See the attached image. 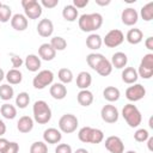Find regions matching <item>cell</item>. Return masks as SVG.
Segmentation results:
<instances>
[{
  "instance_id": "cell-38",
  "label": "cell",
  "mask_w": 153,
  "mask_h": 153,
  "mask_svg": "<svg viewBox=\"0 0 153 153\" xmlns=\"http://www.w3.org/2000/svg\"><path fill=\"white\" fill-rule=\"evenodd\" d=\"M12 10L8 5L2 4L0 7V23H7L12 17Z\"/></svg>"
},
{
  "instance_id": "cell-53",
  "label": "cell",
  "mask_w": 153,
  "mask_h": 153,
  "mask_svg": "<svg viewBox=\"0 0 153 153\" xmlns=\"http://www.w3.org/2000/svg\"><path fill=\"white\" fill-rule=\"evenodd\" d=\"M149 127H151V128H153V118H152V117L149 118Z\"/></svg>"
},
{
  "instance_id": "cell-5",
  "label": "cell",
  "mask_w": 153,
  "mask_h": 153,
  "mask_svg": "<svg viewBox=\"0 0 153 153\" xmlns=\"http://www.w3.org/2000/svg\"><path fill=\"white\" fill-rule=\"evenodd\" d=\"M78 124H79V121H78L75 115H73V114H65L59 120V130L61 133L71 134V133L76 130Z\"/></svg>"
},
{
  "instance_id": "cell-26",
  "label": "cell",
  "mask_w": 153,
  "mask_h": 153,
  "mask_svg": "<svg viewBox=\"0 0 153 153\" xmlns=\"http://www.w3.org/2000/svg\"><path fill=\"white\" fill-rule=\"evenodd\" d=\"M5 78H6V80L8 81L10 85H18V84H20L22 80H23V74H22V72H20L19 69L12 68V69H10V71L6 73Z\"/></svg>"
},
{
  "instance_id": "cell-29",
  "label": "cell",
  "mask_w": 153,
  "mask_h": 153,
  "mask_svg": "<svg viewBox=\"0 0 153 153\" xmlns=\"http://www.w3.org/2000/svg\"><path fill=\"white\" fill-rule=\"evenodd\" d=\"M103 44V39L97 33H91L87 38H86V45L88 49H92V50H97L102 47Z\"/></svg>"
},
{
  "instance_id": "cell-13",
  "label": "cell",
  "mask_w": 153,
  "mask_h": 153,
  "mask_svg": "<svg viewBox=\"0 0 153 153\" xmlns=\"http://www.w3.org/2000/svg\"><path fill=\"white\" fill-rule=\"evenodd\" d=\"M139 19V13L136 12V10L131 8V7H127L122 11L121 13V20L124 25L127 26H133L137 23Z\"/></svg>"
},
{
  "instance_id": "cell-54",
  "label": "cell",
  "mask_w": 153,
  "mask_h": 153,
  "mask_svg": "<svg viewBox=\"0 0 153 153\" xmlns=\"http://www.w3.org/2000/svg\"><path fill=\"white\" fill-rule=\"evenodd\" d=\"M127 153H136V152H135V151H128Z\"/></svg>"
},
{
  "instance_id": "cell-48",
  "label": "cell",
  "mask_w": 153,
  "mask_h": 153,
  "mask_svg": "<svg viewBox=\"0 0 153 153\" xmlns=\"http://www.w3.org/2000/svg\"><path fill=\"white\" fill-rule=\"evenodd\" d=\"M6 133V124L2 120H0V137Z\"/></svg>"
},
{
  "instance_id": "cell-34",
  "label": "cell",
  "mask_w": 153,
  "mask_h": 153,
  "mask_svg": "<svg viewBox=\"0 0 153 153\" xmlns=\"http://www.w3.org/2000/svg\"><path fill=\"white\" fill-rule=\"evenodd\" d=\"M103 59H104V55L97 54V53H91V54L87 55L86 61H87V65H88L93 71H96L97 66L99 65V62H100Z\"/></svg>"
},
{
  "instance_id": "cell-25",
  "label": "cell",
  "mask_w": 153,
  "mask_h": 153,
  "mask_svg": "<svg viewBox=\"0 0 153 153\" xmlns=\"http://www.w3.org/2000/svg\"><path fill=\"white\" fill-rule=\"evenodd\" d=\"M126 39L128 41V43L130 44H139L142 39H143V32L140 30V29H130L128 32H127V36H126Z\"/></svg>"
},
{
  "instance_id": "cell-19",
  "label": "cell",
  "mask_w": 153,
  "mask_h": 153,
  "mask_svg": "<svg viewBox=\"0 0 153 153\" xmlns=\"http://www.w3.org/2000/svg\"><path fill=\"white\" fill-rule=\"evenodd\" d=\"M92 84V76L88 72L82 71L76 75V86L80 90H87Z\"/></svg>"
},
{
  "instance_id": "cell-50",
  "label": "cell",
  "mask_w": 153,
  "mask_h": 153,
  "mask_svg": "<svg viewBox=\"0 0 153 153\" xmlns=\"http://www.w3.org/2000/svg\"><path fill=\"white\" fill-rule=\"evenodd\" d=\"M110 2H111L110 0H105V1H104V0H96V4L99 5V6H106V5H109Z\"/></svg>"
},
{
  "instance_id": "cell-45",
  "label": "cell",
  "mask_w": 153,
  "mask_h": 153,
  "mask_svg": "<svg viewBox=\"0 0 153 153\" xmlns=\"http://www.w3.org/2000/svg\"><path fill=\"white\" fill-rule=\"evenodd\" d=\"M76 10L78 8H84L88 5V0H73V4H72Z\"/></svg>"
},
{
  "instance_id": "cell-17",
  "label": "cell",
  "mask_w": 153,
  "mask_h": 153,
  "mask_svg": "<svg viewBox=\"0 0 153 153\" xmlns=\"http://www.w3.org/2000/svg\"><path fill=\"white\" fill-rule=\"evenodd\" d=\"M38 55H39V59L44 61H51L56 56V51L53 49V47L49 43H43L38 48Z\"/></svg>"
},
{
  "instance_id": "cell-23",
  "label": "cell",
  "mask_w": 153,
  "mask_h": 153,
  "mask_svg": "<svg viewBox=\"0 0 153 153\" xmlns=\"http://www.w3.org/2000/svg\"><path fill=\"white\" fill-rule=\"evenodd\" d=\"M33 128V118H31L30 116H22L17 123V129L20 133H29L31 131Z\"/></svg>"
},
{
  "instance_id": "cell-12",
  "label": "cell",
  "mask_w": 153,
  "mask_h": 153,
  "mask_svg": "<svg viewBox=\"0 0 153 153\" xmlns=\"http://www.w3.org/2000/svg\"><path fill=\"white\" fill-rule=\"evenodd\" d=\"M105 148L110 153H123L124 152V143L121 137L111 135L105 139Z\"/></svg>"
},
{
  "instance_id": "cell-3",
  "label": "cell",
  "mask_w": 153,
  "mask_h": 153,
  "mask_svg": "<svg viewBox=\"0 0 153 153\" xmlns=\"http://www.w3.org/2000/svg\"><path fill=\"white\" fill-rule=\"evenodd\" d=\"M78 137L85 143H100L104 140V133L97 128L82 127L78 133Z\"/></svg>"
},
{
  "instance_id": "cell-7",
  "label": "cell",
  "mask_w": 153,
  "mask_h": 153,
  "mask_svg": "<svg viewBox=\"0 0 153 153\" xmlns=\"http://www.w3.org/2000/svg\"><path fill=\"white\" fill-rule=\"evenodd\" d=\"M54 80V73L49 69H43L38 72L33 79H32V85L37 90H43L47 86H49Z\"/></svg>"
},
{
  "instance_id": "cell-27",
  "label": "cell",
  "mask_w": 153,
  "mask_h": 153,
  "mask_svg": "<svg viewBox=\"0 0 153 153\" xmlns=\"http://www.w3.org/2000/svg\"><path fill=\"white\" fill-rule=\"evenodd\" d=\"M120 96H121V92H120V90H118L117 87H115V86H108V87H105L104 91H103V97H104L108 102H110V103L118 100V99H120Z\"/></svg>"
},
{
  "instance_id": "cell-9",
  "label": "cell",
  "mask_w": 153,
  "mask_h": 153,
  "mask_svg": "<svg viewBox=\"0 0 153 153\" xmlns=\"http://www.w3.org/2000/svg\"><path fill=\"white\" fill-rule=\"evenodd\" d=\"M123 41H124L123 32L121 30H118V29H114V30H110L105 35V37L103 39V43L108 48H116V47L121 45L123 43Z\"/></svg>"
},
{
  "instance_id": "cell-28",
  "label": "cell",
  "mask_w": 153,
  "mask_h": 153,
  "mask_svg": "<svg viewBox=\"0 0 153 153\" xmlns=\"http://www.w3.org/2000/svg\"><path fill=\"white\" fill-rule=\"evenodd\" d=\"M96 72H97L99 75H102V76H108V75L111 74V72H112V65H111V62H110L106 57H104V59L99 62V65L97 66Z\"/></svg>"
},
{
  "instance_id": "cell-44",
  "label": "cell",
  "mask_w": 153,
  "mask_h": 153,
  "mask_svg": "<svg viewBox=\"0 0 153 153\" xmlns=\"http://www.w3.org/2000/svg\"><path fill=\"white\" fill-rule=\"evenodd\" d=\"M39 4L45 8H54L55 6L59 5V0H42Z\"/></svg>"
},
{
  "instance_id": "cell-40",
  "label": "cell",
  "mask_w": 153,
  "mask_h": 153,
  "mask_svg": "<svg viewBox=\"0 0 153 153\" xmlns=\"http://www.w3.org/2000/svg\"><path fill=\"white\" fill-rule=\"evenodd\" d=\"M148 137H149V133L143 128H140L134 133V139L137 142H145V141H147Z\"/></svg>"
},
{
  "instance_id": "cell-14",
  "label": "cell",
  "mask_w": 153,
  "mask_h": 153,
  "mask_svg": "<svg viewBox=\"0 0 153 153\" xmlns=\"http://www.w3.org/2000/svg\"><path fill=\"white\" fill-rule=\"evenodd\" d=\"M53 31H54V24L50 19L48 18H44V19H41L37 24V32L39 36L42 37H49L53 35Z\"/></svg>"
},
{
  "instance_id": "cell-47",
  "label": "cell",
  "mask_w": 153,
  "mask_h": 153,
  "mask_svg": "<svg viewBox=\"0 0 153 153\" xmlns=\"http://www.w3.org/2000/svg\"><path fill=\"white\" fill-rule=\"evenodd\" d=\"M145 47H146L148 50H153V37H152V36H149V37L146 38V41H145Z\"/></svg>"
},
{
  "instance_id": "cell-10",
  "label": "cell",
  "mask_w": 153,
  "mask_h": 153,
  "mask_svg": "<svg viewBox=\"0 0 153 153\" xmlns=\"http://www.w3.org/2000/svg\"><path fill=\"white\" fill-rule=\"evenodd\" d=\"M146 96V88L141 84H133L126 90V98L130 102L141 100Z\"/></svg>"
},
{
  "instance_id": "cell-43",
  "label": "cell",
  "mask_w": 153,
  "mask_h": 153,
  "mask_svg": "<svg viewBox=\"0 0 153 153\" xmlns=\"http://www.w3.org/2000/svg\"><path fill=\"white\" fill-rule=\"evenodd\" d=\"M11 62H12V67L16 68V69H18V68L24 63L23 59H22L19 55H12V56H11Z\"/></svg>"
},
{
  "instance_id": "cell-16",
  "label": "cell",
  "mask_w": 153,
  "mask_h": 153,
  "mask_svg": "<svg viewBox=\"0 0 153 153\" xmlns=\"http://www.w3.org/2000/svg\"><path fill=\"white\" fill-rule=\"evenodd\" d=\"M27 18L25 17V14L22 13H17L11 18V26L17 30V31H24L27 27Z\"/></svg>"
},
{
  "instance_id": "cell-49",
  "label": "cell",
  "mask_w": 153,
  "mask_h": 153,
  "mask_svg": "<svg viewBox=\"0 0 153 153\" xmlns=\"http://www.w3.org/2000/svg\"><path fill=\"white\" fill-rule=\"evenodd\" d=\"M147 147L149 152H153V136H149L147 139Z\"/></svg>"
},
{
  "instance_id": "cell-8",
  "label": "cell",
  "mask_w": 153,
  "mask_h": 153,
  "mask_svg": "<svg viewBox=\"0 0 153 153\" xmlns=\"http://www.w3.org/2000/svg\"><path fill=\"white\" fill-rule=\"evenodd\" d=\"M137 75L141 76L142 79H151L153 75V54L148 53L146 54L139 66Z\"/></svg>"
},
{
  "instance_id": "cell-33",
  "label": "cell",
  "mask_w": 153,
  "mask_h": 153,
  "mask_svg": "<svg viewBox=\"0 0 153 153\" xmlns=\"http://www.w3.org/2000/svg\"><path fill=\"white\" fill-rule=\"evenodd\" d=\"M14 96V90L8 84H2L0 86V99L2 100H10Z\"/></svg>"
},
{
  "instance_id": "cell-21",
  "label": "cell",
  "mask_w": 153,
  "mask_h": 153,
  "mask_svg": "<svg viewBox=\"0 0 153 153\" xmlns=\"http://www.w3.org/2000/svg\"><path fill=\"white\" fill-rule=\"evenodd\" d=\"M24 65L26 67L27 71L30 72H38V69L41 68V59L35 55V54H30L25 57Z\"/></svg>"
},
{
  "instance_id": "cell-42",
  "label": "cell",
  "mask_w": 153,
  "mask_h": 153,
  "mask_svg": "<svg viewBox=\"0 0 153 153\" xmlns=\"http://www.w3.org/2000/svg\"><path fill=\"white\" fill-rule=\"evenodd\" d=\"M18 152H19V145L13 141L7 145V147L5 148V151L2 153H18Z\"/></svg>"
},
{
  "instance_id": "cell-35",
  "label": "cell",
  "mask_w": 153,
  "mask_h": 153,
  "mask_svg": "<svg viewBox=\"0 0 153 153\" xmlns=\"http://www.w3.org/2000/svg\"><path fill=\"white\" fill-rule=\"evenodd\" d=\"M140 14L145 22H151L153 19V2H148L145 6H142Z\"/></svg>"
},
{
  "instance_id": "cell-41",
  "label": "cell",
  "mask_w": 153,
  "mask_h": 153,
  "mask_svg": "<svg viewBox=\"0 0 153 153\" xmlns=\"http://www.w3.org/2000/svg\"><path fill=\"white\" fill-rule=\"evenodd\" d=\"M55 153H73L72 147L68 143H60L55 148Z\"/></svg>"
},
{
  "instance_id": "cell-30",
  "label": "cell",
  "mask_w": 153,
  "mask_h": 153,
  "mask_svg": "<svg viewBox=\"0 0 153 153\" xmlns=\"http://www.w3.org/2000/svg\"><path fill=\"white\" fill-rule=\"evenodd\" d=\"M78 16H79V12L73 5H66L62 10V17L67 22H74L78 18Z\"/></svg>"
},
{
  "instance_id": "cell-18",
  "label": "cell",
  "mask_w": 153,
  "mask_h": 153,
  "mask_svg": "<svg viewBox=\"0 0 153 153\" xmlns=\"http://www.w3.org/2000/svg\"><path fill=\"white\" fill-rule=\"evenodd\" d=\"M49 92H50V96L54 99L61 100L67 96V87L61 82H55V84H53L50 86Z\"/></svg>"
},
{
  "instance_id": "cell-36",
  "label": "cell",
  "mask_w": 153,
  "mask_h": 153,
  "mask_svg": "<svg viewBox=\"0 0 153 153\" xmlns=\"http://www.w3.org/2000/svg\"><path fill=\"white\" fill-rule=\"evenodd\" d=\"M57 76H59L61 84H63V85L65 84H69V82L73 81V73L68 68H61L59 71V73H57Z\"/></svg>"
},
{
  "instance_id": "cell-11",
  "label": "cell",
  "mask_w": 153,
  "mask_h": 153,
  "mask_svg": "<svg viewBox=\"0 0 153 153\" xmlns=\"http://www.w3.org/2000/svg\"><path fill=\"white\" fill-rule=\"evenodd\" d=\"M118 110L115 105L106 104L100 110V117L106 123H115L118 121Z\"/></svg>"
},
{
  "instance_id": "cell-22",
  "label": "cell",
  "mask_w": 153,
  "mask_h": 153,
  "mask_svg": "<svg viewBox=\"0 0 153 153\" xmlns=\"http://www.w3.org/2000/svg\"><path fill=\"white\" fill-rule=\"evenodd\" d=\"M122 80L123 82L126 84H129V85H133L136 82L139 75H137V71L134 68V67H126L123 71H122Z\"/></svg>"
},
{
  "instance_id": "cell-20",
  "label": "cell",
  "mask_w": 153,
  "mask_h": 153,
  "mask_svg": "<svg viewBox=\"0 0 153 153\" xmlns=\"http://www.w3.org/2000/svg\"><path fill=\"white\" fill-rule=\"evenodd\" d=\"M110 62H111L112 67H115L117 69H122L128 63V56L122 51H117L111 56V61Z\"/></svg>"
},
{
  "instance_id": "cell-39",
  "label": "cell",
  "mask_w": 153,
  "mask_h": 153,
  "mask_svg": "<svg viewBox=\"0 0 153 153\" xmlns=\"http://www.w3.org/2000/svg\"><path fill=\"white\" fill-rule=\"evenodd\" d=\"M30 153H48V146L43 141H36L31 145Z\"/></svg>"
},
{
  "instance_id": "cell-4",
  "label": "cell",
  "mask_w": 153,
  "mask_h": 153,
  "mask_svg": "<svg viewBox=\"0 0 153 153\" xmlns=\"http://www.w3.org/2000/svg\"><path fill=\"white\" fill-rule=\"evenodd\" d=\"M122 116L130 128H136L141 124V121H142L141 112L134 104H130V103L126 104L124 108L122 109Z\"/></svg>"
},
{
  "instance_id": "cell-1",
  "label": "cell",
  "mask_w": 153,
  "mask_h": 153,
  "mask_svg": "<svg viewBox=\"0 0 153 153\" xmlns=\"http://www.w3.org/2000/svg\"><path fill=\"white\" fill-rule=\"evenodd\" d=\"M79 27L84 32H93L103 25V16L100 13H86L81 14L78 20Z\"/></svg>"
},
{
  "instance_id": "cell-31",
  "label": "cell",
  "mask_w": 153,
  "mask_h": 153,
  "mask_svg": "<svg viewBox=\"0 0 153 153\" xmlns=\"http://www.w3.org/2000/svg\"><path fill=\"white\" fill-rule=\"evenodd\" d=\"M0 112L1 115L6 118V120H13L16 116H17V108L12 104H8V103H5L1 105L0 108Z\"/></svg>"
},
{
  "instance_id": "cell-37",
  "label": "cell",
  "mask_w": 153,
  "mask_h": 153,
  "mask_svg": "<svg viewBox=\"0 0 153 153\" xmlns=\"http://www.w3.org/2000/svg\"><path fill=\"white\" fill-rule=\"evenodd\" d=\"M30 103V96L27 92H19L16 97V105L19 109H25Z\"/></svg>"
},
{
  "instance_id": "cell-6",
  "label": "cell",
  "mask_w": 153,
  "mask_h": 153,
  "mask_svg": "<svg viewBox=\"0 0 153 153\" xmlns=\"http://www.w3.org/2000/svg\"><path fill=\"white\" fill-rule=\"evenodd\" d=\"M22 6L29 19H38L42 16V6L37 0H22Z\"/></svg>"
},
{
  "instance_id": "cell-15",
  "label": "cell",
  "mask_w": 153,
  "mask_h": 153,
  "mask_svg": "<svg viewBox=\"0 0 153 153\" xmlns=\"http://www.w3.org/2000/svg\"><path fill=\"white\" fill-rule=\"evenodd\" d=\"M61 139H62V134L56 128H48L43 133V140L47 143L55 145V143H59L61 141Z\"/></svg>"
},
{
  "instance_id": "cell-32",
  "label": "cell",
  "mask_w": 153,
  "mask_h": 153,
  "mask_svg": "<svg viewBox=\"0 0 153 153\" xmlns=\"http://www.w3.org/2000/svg\"><path fill=\"white\" fill-rule=\"evenodd\" d=\"M49 44L53 47V49L55 51H62L67 47V41L63 37H61V36H55V37H53L50 39V43Z\"/></svg>"
},
{
  "instance_id": "cell-52",
  "label": "cell",
  "mask_w": 153,
  "mask_h": 153,
  "mask_svg": "<svg viewBox=\"0 0 153 153\" xmlns=\"http://www.w3.org/2000/svg\"><path fill=\"white\" fill-rule=\"evenodd\" d=\"M4 78H5V72H4L2 68H0V81H2Z\"/></svg>"
},
{
  "instance_id": "cell-24",
  "label": "cell",
  "mask_w": 153,
  "mask_h": 153,
  "mask_svg": "<svg viewBox=\"0 0 153 153\" xmlns=\"http://www.w3.org/2000/svg\"><path fill=\"white\" fill-rule=\"evenodd\" d=\"M76 99L81 106H90L93 103V93L88 90H80L76 96Z\"/></svg>"
},
{
  "instance_id": "cell-55",
  "label": "cell",
  "mask_w": 153,
  "mask_h": 153,
  "mask_svg": "<svg viewBox=\"0 0 153 153\" xmlns=\"http://www.w3.org/2000/svg\"><path fill=\"white\" fill-rule=\"evenodd\" d=\"M1 5H2V4H1V2H0V7H1Z\"/></svg>"
},
{
  "instance_id": "cell-46",
  "label": "cell",
  "mask_w": 153,
  "mask_h": 153,
  "mask_svg": "<svg viewBox=\"0 0 153 153\" xmlns=\"http://www.w3.org/2000/svg\"><path fill=\"white\" fill-rule=\"evenodd\" d=\"M10 143V141L5 137H0V153H2L5 151V148L7 147V145Z\"/></svg>"
},
{
  "instance_id": "cell-51",
  "label": "cell",
  "mask_w": 153,
  "mask_h": 153,
  "mask_svg": "<svg viewBox=\"0 0 153 153\" xmlns=\"http://www.w3.org/2000/svg\"><path fill=\"white\" fill-rule=\"evenodd\" d=\"M74 153H88V151H87V149H85V148H78Z\"/></svg>"
},
{
  "instance_id": "cell-2",
  "label": "cell",
  "mask_w": 153,
  "mask_h": 153,
  "mask_svg": "<svg viewBox=\"0 0 153 153\" xmlns=\"http://www.w3.org/2000/svg\"><path fill=\"white\" fill-rule=\"evenodd\" d=\"M33 120L38 124H45L51 118V109L45 100H36L32 108Z\"/></svg>"
}]
</instances>
